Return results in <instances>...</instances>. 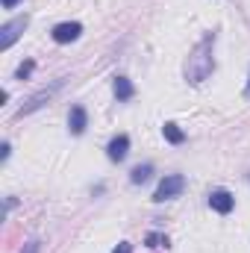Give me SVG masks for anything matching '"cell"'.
Returning a JSON list of instances; mask_svg holds the SVG:
<instances>
[{
    "mask_svg": "<svg viewBox=\"0 0 250 253\" xmlns=\"http://www.w3.org/2000/svg\"><path fill=\"white\" fill-rule=\"evenodd\" d=\"M212 44H215V33H206L200 39V44L191 50L186 62V80L188 83H203L212 74Z\"/></svg>",
    "mask_w": 250,
    "mask_h": 253,
    "instance_id": "1",
    "label": "cell"
},
{
    "mask_svg": "<svg viewBox=\"0 0 250 253\" xmlns=\"http://www.w3.org/2000/svg\"><path fill=\"white\" fill-rule=\"evenodd\" d=\"M186 189V180L180 177V174H171V177H165L162 183H159V189H156V194H153V200H171V197H177L180 191Z\"/></svg>",
    "mask_w": 250,
    "mask_h": 253,
    "instance_id": "2",
    "label": "cell"
},
{
    "mask_svg": "<svg viewBox=\"0 0 250 253\" xmlns=\"http://www.w3.org/2000/svg\"><path fill=\"white\" fill-rule=\"evenodd\" d=\"M24 27H27V15H24V18L9 21V24L0 30V47H3V50H9V47H12V42L21 36V30H24Z\"/></svg>",
    "mask_w": 250,
    "mask_h": 253,
    "instance_id": "3",
    "label": "cell"
},
{
    "mask_svg": "<svg viewBox=\"0 0 250 253\" xmlns=\"http://www.w3.org/2000/svg\"><path fill=\"white\" fill-rule=\"evenodd\" d=\"M80 33H83V27H80L77 21H65V24H56V27H53V39H56L59 44L77 42V39H80Z\"/></svg>",
    "mask_w": 250,
    "mask_h": 253,
    "instance_id": "4",
    "label": "cell"
},
{
    "mask_svg": "<svg viewBox=\"0 0 250 253\" xmlns=\"http://www.w3.org/2000/svg\"><path fill=\"white\" fill-rule=\"evenodd\" d=\"M233 203H236V200H233V194H230V191H224V189H218V191H212V194H209V206H212L215 212H221V215H227V212L233 209Z\"/></svg>",
    "mask_w": 250,
    "mask_h": 253,
    "instance_id": "5",
    "label": "cell"
},
{
    "mask_svg": "<svg viewBox=\"0 0 250 253\" xmlns=\"http://www.w3.org/2000/svg\"><path fill=\"white\" fill-rule=\"evenodd\" d=\"M106 153H109V159H112V162H121L126 153H129V138H126V135H115V138L109 141Z\"/></svg>",
    "mask_w": 250,
    "mask_h": 253,
    "instance_id": "6",
    "label": "cell"
},
{
    "mask_svg": "<svg viewBox=\"0 0 250 253\" xmlns=\"http://www.w3.org/2000/svg\"><path fill=\"white\" fill-rule=\"evenodd\" d=\"M85 121H88V118H85V109H83V106H74V109H71V118H68L71 132H74V135H80V132L85 129Z\"/></svg>",
    "mask_w": 250,
    "mask_h": 253,
    "instance_id": "7",
    "label": "cell"
},
{
    "mask_svg": "<svg viewBox=\"0 0 250 253\" xmlns=\"http://www.w3.org/2000/svg\"><path fill=\"white\" fill-rule=\"evenodd\" d=\"M132 91H135V88H132V83H129L126 77H118V80H115V97H118V100H129Z\"/></svg>",
    "mask_w": 250,
    "mask_h": 253,
    "instance_id": "8",
    "label": "cell"
},
{
    "mask_svg": "<svg viewBox=\"0 0 250 253\" xmlns=\"http://www.w3.org/2000/svg\"><path fill=\"white\" fill-rule=\"evenodd\" d=\"M162 132H165V138H168L171 144H183V141H186V132H183L177 124H165L162 126Z\"/></svg>",
    "mask_w": 250,
    "mask_h": 253,
    "instance_id": "9",
    "label": "cell"
},
{
    "mask_svg": "<svg viewBox=\"0 0 250 253\" xmlns=\"http://www.w3.org/2000/svg\"><path fill=\"white\" fill-rule=\"evenodd\" d=\"M150 174H153L150 165H135L132 174H129V180H132V183H144V180H150Z\"/></svg>",
    "mask_w": 250,
    "mask_h": 253,
    "instance_id": "10",
    "label": "cell"
},
{
    "mask_svg": "<svg viewBox=\"0 0 250 253\" xmlns=\"http://www.w3.org/2000/svg\"><path fill=\"white\" fill-rule=\"evenodd\" d=\"M147 248H168V239L162 233H150L147 236Z\"/></svg>",
    "mask_w": 250,
    "mask_h": 253,
    "instance_id": "11",
    "label": "cell"
},
{
    "mask_svg": "<svg viewBox=\"0 0 250 253\" xmlns=\"http://www.w3.org/2000/svg\"><path fill=\"white\" fill-rule=\"evenodd\" d=\"M33 68H36V65H33V62H24V65H21V68H18V80H27V77L33 74Z\"/></svg>",
    "mask_w": 250,
    "mask_h": 253,
    "instance_id": "12",
    "label": "cell"
},
{
    "mask_svg": "<svg viewBox=\"0 0 250 253\" xmlns=\"http://www.w3.org/2000/svg\"><path fill=\"white\" fill-rule=\"evenodd\" d=\"M112 253H132V245H126V242H121V245H118V248H115Z\"/></svg>",
    "mask_w": 250,
    "mask_h": 253,
    "instance_id": "13",
    "label": "cell"
},
{
    "mask_svg": "<svg viewBox=\"0 0 250 253\" xmlns=\"http://www.w3.org/2000/svg\"><path fill=\"white\" fill-rule=\"evenodd\" d=\"M18 3H21V0H3V9H15Z\"/></svg>",
    "mask_w": 250,
    "mask_h": 253,
    "instance_id": "14",
    "label": "cell"
},
{
    "mask_svg": "<svg viewBox=\"0 0 250 253\" xmlns=\"http://www.w3.org/2000/svg\"><path fill=\"white\" fill-rule=\"evenodd\" d=\"M27 253H39V242H33V245H27Z\"/></svg>",
    "mask_w": 250,
    "mask_h": 253,
    "instance_id": "15",
    "label": "cell"
},
{
    "mask_svg": "<svg viewBox=\"0 0 250 253\" xmlns=\"http://www.w3.org/2000/svg\"><path fill=\"white\" fill-rule=\"evenodd\" d=\"M245 97H250V80H248V88H245Z\"/></svg>",
    "mask_w": 250,
    "mask_h": 253,
    "instance_id": "16",
    "label": "cell"
}]
</instances>
